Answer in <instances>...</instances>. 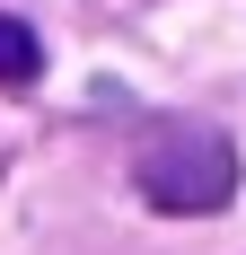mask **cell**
<instances>
[{
	"mask_svg": "<svg viewBox=\"0 0 246 255\" xmlns=\"http://www.w3.org/2000/svg\"><path fill=\"white\" fill-rule=\"evenodd\" d=\"M141 194L158 211H220L238 194V141L211 124H167L141 150Z\"/></svg>",
	"mask_w": 246,
	"mask_h": 255,
	"instance_id": "cell-1",
	"label": "cell"
},
{
	"mask_svg": "<svg viewBox=\"0 0 246 255\" xmlns=\"http://www.w3.org/2000/svg\"><path fill=\"white\" fill-rule=\"evenodd\" d=\"M35 71H44V44H35V26H26V18H0V88H26Z\"/></svg>",
	"mask_w": 246,
	"mask_h": 255,
	"instance_id": "cell-2",
	"label": "cell"
}]
</instances>
